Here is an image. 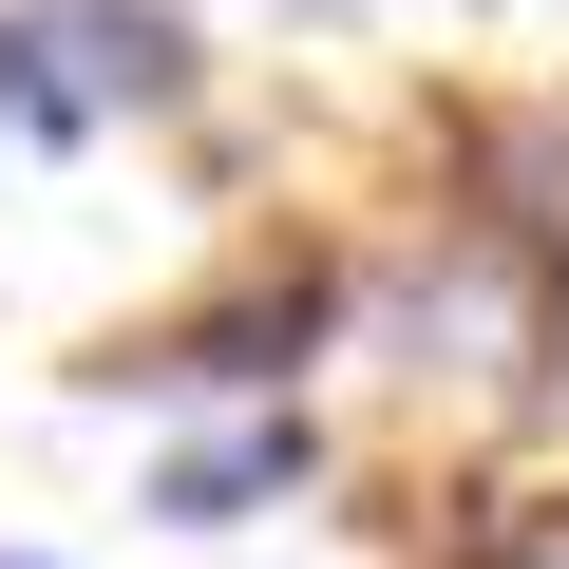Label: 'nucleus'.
Masks as SVG:
<instances>
[{"instance_id":"7","label":"nucleus","mask_w":569,"mask_h":569,"mask_svg":"<svg viewBox=\"0 0 569 569\" xmlns=\"http://www.w3.org/2000/svg\"><path fill=\"white\" fill-rule=\"evenodd\" d=\"M0 569H58V550H0Z\"/></svg>"},{"instance_id":"3","label":"nucleus","mask_w":569,"mask_h":569,"mask_svg":"<svg viewBox=\"0 0 569 569\" xmlns=\"http://www.w3.org/2000/svg\"><path fill=\"white\" fill-rule=\"evenodd\" d=\"M39 20V58H58V96L114 133V114H190L209 96V39L171 20V0H20Z\"/></svg>"},{"instance_id":"2","label":"nucleus","mask_w":569,"mask_h":569,"mask_svg":"<svg viewBox=\"0 0 569 569\" xmlns=\"http://www.w3.org/2000/svg\"><path fill=\"white\" fill-rule=\"evenodd\" d=\"M305 493H323V418H305V399H228V418H190V437L152 456V531H190V550L305 512Z\"/></svg>"},{"instance_id":"4","label":"nucleus","mask_w":569,"mask_h":569,"mask_svg":"<svg viewBox=\"0 0 569 569\" xmlns=\"http://www.w3.org/2000/svg\"><path fill=\"white\" fill-rule=\"evenodd\" d=\"M456 209L569 305V114H493V133H456Z\"/></svg>"},{"instance_id":"6","label":"nucleus","mask_w":569,"mask_h":569,"mask_svg":"<svg viewBox=\"0 0 569 569\" xmlns=\"http://www.w3.org/2000/svg\"><path fill=\"white\" fill-rule=\"evenodd\" d=\"M96 114L58 96V58H39V20H20V0H0V152H77Z\"/></svg>"},{"instance_id":"5","label":"nucleus","mask_w":569,"mask_h":569,"mask_svg":"<svg viewBox=\"0 0 569 569\" xmlns=\"http://www.w3.org/2000/svg\"><path fill=\"white\" fill-rule=\"evenodd\" d=\"M437 569H569V475H493V493H456Z\"/></svg>"},{"instance_id":"1","label":"nucleus","mask_w":569,"mask_h":569,"mask_svg":"<svg viewBox=\"0 0 569 569\" xmlns=\"http://www.w3.org/2000/svg\"><path fill=\"white\" fill-rule=\"evenodd\" d=\"M342 305H361V284H342V247L323 228H266L228 284H190V305L171 323H114L96 361H77V399H305V361L342 342Z\"/></svg>"}]
</instances>
